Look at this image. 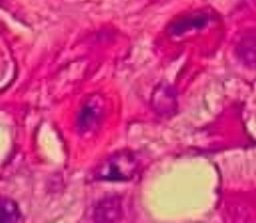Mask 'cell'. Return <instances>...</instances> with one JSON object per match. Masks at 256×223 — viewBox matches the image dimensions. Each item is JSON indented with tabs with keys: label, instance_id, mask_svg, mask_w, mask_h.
Returning a JSON list of instances; mask_svg holds the SVG:
<instances>
[{
	"label": "cell",
	"instance_id": "1",
	"mask_svg": "<svg viewBox=\"0 0 256 223\" xmlns=\"http://www.w3.org/2000/svg\"><path fill=\"white\" fill-rule=\"evenodd\" d=\"M136 168V158L128 152H122L108 158L98 168L97 178L100 181H127L134 175Z\"/></svg>",
	"mask_w": 256,
	"mask_h": 223
},
{
	"label": "cell",
	"instance_id": "2",
	"mask_svg": "<svg viewBox=\"0 0 256 223\" xmlns=\"http://www.w3.org/2000/svg\"><path fill=\"white\" fill-rule=\"evenodd\" d=\"M211 21V16L208 14L198 13L191 14V15L182 16L178 20H174V23L170 25V33L172 35L181 36L184 34L188 33V31L200 30V29L205 28L208 23Z\"/></svg>",
	"mask_w": 256,
	"mask_h": 223
},
{
	"label": "cell",
	"instance_id": "3",
	"mask_svg": "<svg viewBox=\"0 0 256 223\" xmlns=\"http://www.w3.org/2000/svg\"><path fill=\"white\" fill-rule=\"evenodd\" d=\"M100 107L96 100H90L80 109L78 116V128L80 132H90L98 124L100 118Z\"/></svg>",
	"mask_w": 256,
	"mask_h": 223
},
{
	"label": "cell",
	"instance_id": "4",
	"mask_svg": "<svg viewBox=\"0 0 256 223\" xmlns=\"http://www.w3.org/2000/svg\"><path fill=\"white\" fill-rule=\"evenodd\" d=\"M22 213L18 205L9 198H0V223L19 222Z\"/></svg>",
	"mask_w": 256,
	"mask_h": 223
}]
</instances>
